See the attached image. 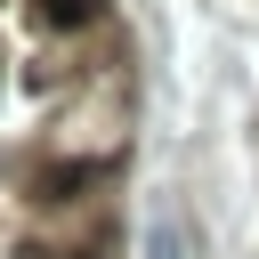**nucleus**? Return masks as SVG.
Instances as JSON below:
<instances>
[{
    "instance_id": "nucleus-1",
    "label": "nucleus",
    "mask_w": 259,
    "mask_h": 259,
    "mask_svg": "<svg viewBox=\"0 0 259 259\" xmlns=\"http://www.w3.org/2000/svg\"><path fill=\"white\" fill-rule=\"evenodd\" d=\"M89 178H97V162H65V170H49L32 186V202H73V186H89Z\"/></svg>"
},
{
    "instance_id": "nucleus-2",
    "label": "nucleus",
    "mask_w": 259,
    "mask_h": 259,
    "mask_svg": "<svg viewBox=\"0 0 259 259\" xmlns=\"http://www.w3.org/2000/svg\"><path fill=\"white\" fill-rule=\"evenodd\" d=\"M146 259H194V251H186V235H178V219H170V210H154V219H146Z\"/></svg>"
},
{
    "instance_id": "nucleus-3",
    "label": "nucleus",
    "mask_w": 259,
    "mask_h": 259,
    "mask_svg": "<svg viewBox=\"0 0 259 259\" xmlns=\"http://www.w3.org/2000/svg\"><path fill=\"white\" fill-rule=\"evenodd\" d=\"M97 8H105V0H40V16H49L57 32H81V24H97Z\"/></svg>"
}]
</instances>
